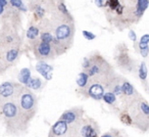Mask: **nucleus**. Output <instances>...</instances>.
<instances>
[{
    "instance_id": "obj_1",
    "label": "nucleus",
    "mask_w": 149,
    "mask_h": 137,
    "mask_svg": "<svg viewBox=\"0 0 149 137\" xmlns=\"http://www.w3.org/2000/svg\"><path fill=\"white\" fill-rule=\"evenodd\" d=\"M0 118L8 134L25 133L30 126L19 110L17 99L0 103Z\"/></svg>"
},
{
    "instance_id": "obj_2",
    "label": "nucleus",
    "mask_w": 149,
    "mask_h": 137,
    "mask_svg": "<svg viewBox=\"0 0 149 137\" xmlns=\"http://www.w3.org/2000/svg\"><path fill=\"white\" fill-rule=\"evenodd\" d=\"M89 59L90 66L85 72L91 78V81L101 83L105 88H108L111 80L116 75L112 66L99 53H93Z\"/></svg>"
},
{
    "instance_id": "obj_3",
    "label": "nucleus",
    "mask_w": 149,
    "mask_h": 137,
    "mask_svg": "<svg viewBox=\"0 0 149 137\" xmlns=\"http://www.w3.org/2000/svg\"><path fill=\"white\" fill-rule=\"evenodd\" d=\"M51 26L54 32V38L58 42H60L66 49H70L72 45L74 31H76L74 19L62 15L56 9V13L53 15Z\"/></svg>"
},
{
    "instance_id": "obj_4",
    "label": "nucleus",
    "mask_w": 149,
    "mask_h": 137,
    "mask_svg": "<svg viewBox=\"0 0 149 137\" xmlns=\"http://www.w3.org/2000/svg\"><path fill=\"white\" fill-rule=\"evenodd\" d=\"M124 110L130 114L133 127L143 133L149 130V103L142 96L127 104Z\"/></svg>"
},
{
    "instance_id": "obj_5",
    "label": "nucleus",
    "mask_w": 149,
    "mask_h": 137,
    "mask_svg": "<svg viewBox=\"0 0 149 137\" xmlns=\"http://www.w3.org/2000/svg\"><path fill=\"white\" fill-rule=\"evenodd\" d=\"M17 103L25 121L30 125L38 112V99L36 94L29 88H26L17 98Z\"/></svg>"
},
{
    "instance_id": "obj_6",
    "label": "nucleus",
    "mask_w": 149,
    "mask_h": 137,
    "mask_svg": "<svg viewBox=\"0 0 149 137\" xmlns=\"http://www.w3.org/2000/svg\"><path fill=\"white\" fill-rule=\"evenodd\" d=\"M114 60L118 68L129 73H135L138 68L136 60L131 57L129 49L125 43H120L114 49Z\"/></svg>"
},
{
    "instance_id": "obj_7",
    "label": "nucleus",
    "mask_w": 149,
    "mask_h": 137,
    "mask_svg": "<svg viewBox=\"0 0 149 137\" xmlns=\"http://www.w3.org/2000/svg\"><path fill=\"white\" fill-rule=\"evenodd\" d=\"M19 82L6 81L0 84V103L10 101V100H17L21 96V94L26 89Z\"/></svg>"
},
{
    "instance_id": "obj_8",
    "label": "nucleus",
    "mask_w": 149,
    "mask_h": 137,
    "mask_svg": "<svg viewBox=\"0 0 149 137\" xmlns=\"http://www.w3.org/2000/svg\"><path fill=\"white\" fill-rule=\"evenodd\" d=\"M33 43V53L38 60L53 59L56 56L52 44L44 42L40 39L31 41Z\"/></svg>"
},
{
    "instance_id": "obj_9",
    "label": "nucleus",
    "mask_w": 149,
    "mask_h": 137,
    "mask_svg": "<svg viewBox=\"0 0 149 137\" xmlns=\"http://www.w3.org/2000/svg\"><path fill=\"white\" fill-rule=\"evenodd\" d=\"M100 128L98 123L91 118H83L80 125L78 136L82 137H96L99 135Z\"/></svg>"
},
{
    "instance_id": "obj_10",
    "label": "nucleus",
    "mask_w": 149,
    "mask_h": 137,
    "mask_svg": "<svg viewBox=\"0 0 149 137\" xmlns=\"http://www.w3.org/2000/svg\"><path fill=\"white\" fill-rule=\"evenodd\" d=\"M141 96L142 95L137 91L136 88H135L126 78H124V79H123V83H122V96H120L122 102H123V104H124V108L127 104L130 103L131 101L141 97Z\"/></svg>"
},
{
    "instance_id": "obj_11",
    "label": "nucleus",
    "mask_w": 149,
    "mask_h": 137,
    "mask_svg": "<svg viewBox=\"0 0 149 137\" xmlns=\"http://www.w3.org/2000/svg\"><path fill=\"white\" fill-rule=\"evenodd\" d=\"M84 115H85L84 108H80V106H76V108H70L64 110L59 119L66 122L68 125H74L80 122L84 118Z\"/></svg>"
},
{
    "instance_id": "obj_12",
    "label": "nucleus",
    "mask_w": 149,
    "mask_h": 137,
    "mask_svg": "<svg viewBox=\"0 0 149 137\" xmlns=\"http://www.w3.org/2000/svg\"><path fill=\"white\" fill-rule=\"evenodd\" d=\"M105 93V87L101 83L92 82L86 91L85 97H91L94 100H101Z\"/></svg>"
},
{
    "instance_id": "obj_13",
    "label": "nucleus",
    "mask_w": 149,
    "mask_h": 137,
    "mask_svg": "<svg viewBox=\"0 0 149 137\" xmlns=\"http://www.w3.org/2000/svg\"><path fill=\"white\" fill-rule=\"evenodd\" d=\"M68 124L62 120H58L52 125L50 128L48 136L49 137H60V136H65L68 135Z\"/></svg>"
},
{
    "instance_id": "obj_14",
    "label": "nucleus",
    "mask_w": 149,
    "mask_h": 137,
    "mask_svg": "<svg viewBox=\"0 0 149 137\" xmlns=\"http://www.w3.org/2000/svg\"><path fill=\"white\" fill-rule=\"evenodd\" d=\"M36 70L37 72L42 75V77L46 80V81H49L52 79V72H53V68L52 66L48 64L44 60H39L38 64H36Z\"/></svg>"
},
{
    "instance_id": "obj_15",
    "label": "nucleus",
    "mask_w": 149,
    "mask_h": 137,
    "mask_svg": "<svg viewBox=\"0 0 149 137\" xmlns=\"http://www.w3.org/2000/svg\"><path fill=\"white\" fill-rule=\"evenodd\" d=\"M91 83H92L91 78L89 77V75L87 74V72L83 71L78 75L77 85H78V87H79L80 91L83 93L84 96L86 95V91H87L88 87H89V85Z\"/></svg>"
},
{
    "instance_id": "obj_16",
    "label": "nucleus",
    "mask_w": 149,
    "mask_h": 137,
    "mask_svg": "<svg viewBox=\"0 0 149 137\" xmlns=\"http://www.w3.org/2000/svg\"><path fill=\"white\" fill-rule=\"evenodd\" d=\"M19 51H21L19 46H13V47L7 48L4 51V58L9 66L13 64L17 60L19 56Z\"/></svg>"
},
{
    "instance_id": "obj_17",
    "label": "nucleus",
    "mask_w": 149,
    "mask_h": 137,
    "mask_svg": "<svg viewBox=\"0 0 149 137\" xmlns=\"http://www.w3.org/2000/svg\"><path fill=\"white\" fill-rule=\"evenodd\" d=\"M30 8L32 9L34 13V17L37 20H43L44 15L46 13V7L42 5L37 0H31L30 2Z\"/></svg>"
},
{
    "instance_id": "obj_18",
    "label": "nucleus",
    "mask_w": 149,
    "mask_h": 137,
    "mask_svg": "<svg viewBox=\"0 0 149 137\" xmlns=\"http://www.w3.org/2000/svg\"><path fill=\"white\" fill-rule=\"evenodd\" d=\"M137 72H138V77L140 79V81L142 82V85L145 88H147V77H148V68H147L146 62L143 60L140 64H138V68H137Z\"/></svg>"
},
{
    "instance_id": "obj_19",
    "label": "nucleus",
    "mask_w": 149,
    "mask_h": 137,
    "mask_svg": "<svg viewBox=\"0 0 149 137\" xmlns=\"http://www.w3.org/2000/svg\"><path fill=\"white\" fill-rule=\"evenodd\" d=\"M31 79H32V76H31V71H30V68H22L21 72H19V83H22L24 86L28 87V85H29Z\"/></svg>"
},
{
    "instance_id": "obj_20",
    "label": "nucleus",
    "mask_w": 149,
    "mask_h": 137,
    "mask_svg": "<svg viewBox=\"0 0 149 137\" xmlns=\"http://www.w3.org/2000/svg\"><path fill=\"white\" fill-rule=\"evenodd\" d=\"M134 48L141 54L143 58L148 57L149 55V44L147 43H142L140 41L134 42Z\"/></svg>"
},
{
    "instance_id": "obj_21",
    "label": "nucleus",
    "mask_w": 149,
    "mask_h": 137,
    "mask_svg": "<svg viewBox=\"0 0 149 137\" xmlns=\"http://www.w3.org/2000/svg\"><path fill=\"white\" fill-rule=\"evenodd\" d=\"M44 86H45V83H44L39 77H34V78L32 77L31 81H30V83L27 88L34 90V91H39V90L43 89Z\"/></svg>"
},
{
    "instance_id": "obj_22",
    "label": "nucleus",
    "mask_w": 149,
    "mask_h": 137,
    "mask_svg": "<svg viewBox=\"0 0 149 137\" xmlns=\"http://www.w3.org/2000/svg\"><path fill=\"white\" fill-rule=\"evenodd\" d=\"M26 36L30 41H33V40L38 39V37L40 36V28L37 26H31L29 27V29L26 32Z\"/></svg>"
},
{
    "instance_id": "obj_23",
    "label": "nucleus",
    "mask_w": 149,
    "mask_h": 137,
    "mask_svg": "<svg viewBox=\"0 0 149 137\" xmlns=\"http://www.w3.org/2000/svg\"><path fill=\"white\" fill-rule=\"evenodd\" d=\"M102 100H103L105 103H107L108 106H113L114 104H116V101H118V96L111 91H107L103 94V97H102Z\"/></svg>"
},
{
    "instance_id": "obj_24",
    "label": "nucleus",
    "mask_w": 149,
    "mask_h": 137,
    "mask_svg": "<svg viewBox=\"0 0 149 137\" xmlns=\"http://www.w3.org/2000/svg\"><path fill=\"white\" fill-rule=\"evenodd\" d=\"M8 3L10 6H13V8L19 11H23V13L28 11V7L26 6L23 0H8Z\"/></svg>"
},
{
    "instance_id": "obj_25",
    "label": "nucleus",
    "mask_w": 149,
    "mask_h": 137,
    "mask_svg": "<svg viewBox=\"0 0 149 137\" xmlns=\"http://www.w3.org/2000/svg\"><path fill=\"white\" fill-rule=\"evenodd\" d=\"M39 39L44 42H47V43L51 44L54 40V35L51 33V30H44V31L40 32Z\"/></svg>"
},
{
    "instance_id": "obj_26",
    "label": "nucleus",
    "mask_w": 149,
    "mask_h": 137,
    "mask_svg": "<svg viewBox=\"0 0 149 137\" xmlns=\"http://www.w3.org/2000/svg\"><path fill=\"white\" fill-rule=\"evenodd\" d=\"M120 121L126 126H132V118L127 110H123L120 113Z\"/></svg>"
},
{
    "instance_id": "obj_27",
    "label": "nucleus",
    "mask_w": 149,
    "mask_h": 137,
    "mask_svg": "<svg viewBox=\"0 0 149 137\" xmlns=\"http://www.w3.org/2000/svg\"><path fill=\"white\" fill-rule=\"evenodd\" d=\"M82 34H83L84 38H85L86 40H88V41H91V40H94L96 38V35L94 33H92V32H89V31H86V30H84L83 32H82Z\"/></svg>"
},
{
    "instance_id": "obj_28",
    "label": "nucleus",
    "mask_w": 149,
    "mask_h": 137,
    "mask_svg": "<svg viewBox=\"0 0 149 137\" xmlns=\"http://www.w3.org/2000/svg\"><path fill=\"white\" fill-rule=\"evenodd\" d=\"M129 38L132 40V42L137 41V35H136V33H135L134 30H130V31H129Z\"/></svg>"
},
{
    "instance_id": "obj_29",
    "label": "nucleus",
    "mask_w": 149,
    "mask_h": 137,
    "mask_svg": "<svg viewBox=\"0 0 149 137\" xmlns=\"http://www.w3.org/2000/svg\"><path fill=\"white\" fill-rule=\"evenodd\" d=\"M140 42H142V43H147L149 44V34H144V35L141 36L140 40H139Z\"/></svg>"
},
{
    "instance_id": "obj_30",
    "label": "nucleus",
    "mask_w": 149,
    "mask_h": 137,
    "mask_svg": "<svg viewBox=\"0 0 149 137\" xmlns=\"http://www.w3.org/2000/svg\"><path fill=\"white\" fill-rule=\"evenodd\" d=\"M95 3L98 7H103V0H95Z\"/></svg>"
},
{
    "instance_id": "obj_31",
    "label": "nucleus",
    "mask_w": 149,
    "mask_h": 137,
    "mask_svg": "<svg viewBox=\"0 0 149 137\" xmlns=\"http://www.w3.org/2000/svg\"><path fill=\"white\" fill-rule=\"evenodd\" d=\"M0 4H2L3 6H5V7L8 6V4H9L8 0H0Z\"/></svg>"
},
{
    "instance_id": "obj_32",
    "label": "nucleus",
    "mask_w": 149,
    "mask_h": 137,
    "mask_svg": "<svg viewBox=\"0 0 149 137\" xmlns=\"http://www.w3.org/2000/svg\"><path fill=\"white\" fill-rule=\"evenodd\" d=\"M5 13V6H3L2 4H0V15H4Z\"/></svg>"
},
{
    "instance_id": "obj_33",
    "label": "nucleus",
    "mask_w": 149,
    "mask_h": 137,
    "mask_svg": "<svg viewBox=\"0 0 149 137\" xmlns=\"http://www.w3.org/2000/svg\"><path fill=\"white\" fill-rule=\"evenodd\" d=\"M56 3H58V2H64V0H54Z\"/></svg>"
},
{
    "instance_id": "obj_34",
    "label": "nucleus",
    "mask_w": 149,
    "mask_h": 137,
    "mask_svg": "<svg viewBox=\"0 0 149 137\" xmlns=\"http://www.w3.org/2000/svg\"><path fill=\"white\" fill-rule=\"evenodd\" d=\"M0 44H1V38H0Z\"/></svg>"
}]
</instances>
